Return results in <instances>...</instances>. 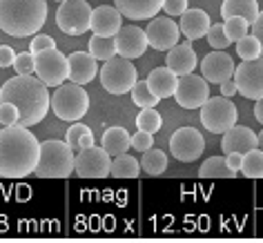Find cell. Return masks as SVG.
Returning a JSON list of instances; mask_svg holds the SVG:
<instances>
[{
    "label": "cell",
    "instance_id": "6da1fadb",
    "mask_svg": "<svg viewBox=\"0 0 263 243\" xmlns=\"http://www.w3.org/2000/svg\"><path fill=\"white\" fill-rule=\"evenodd\" d=\"M41 159V143L29 127L9 125L0 129V176L23 179L29 176Z\"/></svg>",
    "mask_w": 263,
    "mask_h": 243
},
{
    "label": "cell",
    "instance_id": "7a4b0ae2",
    "mask_svg": "<svg viewBox=\"0 0 263 243\" xmlns=\"http://www.w3.org/2000/svg\"><path fill=\"white\" fill-rule=\"evenodd\" d=\"M0 101L16 105L18 111H21L18 125H23V127L38 125L47 116L49 105H51L47 85L34 74H29V76L16 74L14 78L5 81V85L0 87Z\"/></svg>",
    "mask_w": 263,
    "mask_h": 243
},
{
    "label": "cell",
    "instance_id": "3957f363",
    "mask_svg": "<svg viewBox=\"0 0 263 243\" xmlns=\"http://www.w3.org/2000/svg\"><path fill=\"white\" fill-rule=\"evenodd\" d=\"M47 21V0H0V29L14 38L38 34Z\"/></svg>",
    "mask_w": 263,
    "mask_h": 243
},
{
    "label": "cell",
    "instance_id": "277c9868",
    "mask_svg": "<svg viewBox=\"0 0 263 243\" xmlns=\"http://www.w3.org/2000/svg\"><path fill=\"white\" fill-rule=\"evenodd\" d=\"M74 149L67 145V141H43L41 143V159L34 170L38 179H67L74 172Z\"/></svg>",
    "mask_w": 263,
    "mask_h": 243
},
{
    "label": "cell",
    "instance_id": "5b68a950",
    "mask_svg": "<svg viewBox=\"0 0 263 243\" xmlns=\"http://www.w3.org/2000/svg\"><path fill=\"white\" fill-rule=\"evenodd\" d=\"M51 109L61 121L76 123L87 114L89 109V96L83 89V85L69 83V85H58L56 94L51 96Z\"/></svg>",
    "mask_w": 263,
    "mask_h": 243
},
{
    "label": "cell",
    "instance_id": "8992f818",
    "mask_svg": "<svg viewBox=\"0 0 263 243\" xmlns=\"http://www.w3.org/2000/svg\"><path fill=\"white\" fill-rule=\"evenodd\" d=\"M98 78H101V85L105 91L121 96V94L132 91V87L139 81V74H136L134 63H129V58L114 56L103 63V69L98 71Z\"/></svg>",
    "mask_w": 263,
    "mask_h": 243
},
{
    "label": "cell",
    "instance_id": "52a82bcc",
    "mask_svg": "<svg viewBox=\"0 0 263 243\" xmlns=\"http://www.w3.org/2000/svg\"><path fill=\"white\" fill-rule=\"evenodd\" d=\"M236 118H239L236 105L223 94L210 96L201 105V123L212 134H226L230 127L236 125Z\"/></svg>",
    "mask_w": 263,
    "mask_h": 243
},
{
    "label": "cell",
    "instance_id": "ba28073f",
    "mask_svg": "<svg viewBox=\"0 0 263 243\" xmlns=\"http://www.w3.org/2000/svg\"><path fill=\"white\" fill-rule=\"evenodd\" d=\"M91 9L87 0H63L56 11L58 29L67 36H81L91 29Z\"/></svg>",
    "mask_w": 263,
    "mask_h": 243
},
{
    "label": "cell",
    "instance_id": "9c48e42d",
    "mask_svg": "<svg viewBox=\"0 0 263 243\" xmlns=\"http://www.w3.org/2000/svg\"><path fill=\"white\" fill-rule=\"evenodd\" d=\"M36 76L47 87H58L69 78V58L56 47L41 51L36 54Z\"/></svg>",
    "mask_w": 263,
    "mask_h": 243
},
{
    "label": "cell",
    "instance_id": "30bf717a",
    "mask_svg": "<svg viewBox=\"0 0 263 243\" xmlns=\"http://www.w3.org/2000/svg\"><path fill=\"white\" fill-rule=\"evenodd\" d=\"M109 170H111V156L105 152L103 145L101 147L91 145L76 154L74 172L81 179H105V176H109Z\"/></svg>",
    "mask_w": 263,
    "mask_h": 243
},
{
    "label": "cell",
    "instance_id": "8fae6325",
    "mask_svg": "<svg viewBox=\"0 0 263 243\" xmlns=\"http://www.w3.org/2000/svg\"><path fill=\"white\" fill-rule=\"evenodd\" d=\"M205 149V139L199 129L194 127H181L176 129L170 139V152L176 161L181 163H192L203 154Z\"/></svg>",
    "mask_w": 263,
    "mask_h": 243
},
{
    "label": "cell",
    "instance_id": "7c38bea8",
    "mask_svg": "<svg viewBox=\"0 0 263 243\" xmlns=\"http://www.w3.org/2000/svg\"><path fill=\"white\" fill-rule=\"evenodd\" d=\"M232 78L239 87V94L250 98V101L263 98V56L256 61H243L234 69Z\"/></svg>",
    "mask_w": 263,
    "mask_h": 243
},
{
    "label": "cell",
    "instance_id": "4fadbf2b",
    "mask_svg": "<svg viewBox=\"0 0 263 243\" xmlns=\"http://www.w3.org/2000/svg\"><path fill=\"white\" fill-rule=\"evenodd\" d=\"M174 98L183 109H201V105L210 98V83L194 74L179 76Z\"/></svg>",
    "mask_w": 263,
    "mask_h": 243
},
{
    "label": "cell",
    "instance_id": "5bb4252c",
    "mask_svg": "<svg viewBox=\"0 0 263 243\" xmlns=\"http://www.w3.org/2000/svg\"><path fill=\"white\" fill-rule=\"evenodd\" d=\"M149 47L156 51H170L174 45H179L181 27L172 18H149V25L145 29Z\"/></svg>",
    "mask_w": 263,
    "mask_h": 243
},
{
    "label": "cell",
    "instance_id": "9a60e30c",
    "mask_svg": "<svg viewBox=\"0 0 263 243\" xmlns=\"http://www.w3.org/2000/svg\"><path fill=\"white\" fill-rule=\"evenodd\" d=\"M114 41H116L118 56H125L129 61L132 58H141L149 47L145 29L136 27V25H123L121 31L114 36Z\"/></svg>",
    "mask_w": 263,
    "mask_h": 243
},
{
    "label": "cell",
    "instance_id": "2e32d148",
    "mask_svg": "<svg viewBox=\"0 0 263 243\" xmlns=\"http://www.w3.org/2000/svg\"><path fill=\"white\" fill-rule=\"evenodd\" d=\"M234 69H236L234 61L223 49H216L212 54H208L201 63L203 78H205L208 83H216V85L230 81V78L234 76Z\"/></svg>",
    "mask_w": 263,
    "mask_h": 243
},
{
    "label": "cell",
    "instance_id": "e0dca14e",
    "mask_svg": "<svg viewBox=\"0 0 263 243\" xmlns=\"http://www.w3.org/2000/svg\"><path fill=\"white\" fill-rule=\"evenodd\" d=\"M254 147H259V134H254L252 129L246 127V125H234L223 134L221 149L226 154H232V152L246 154Z\"/></svg>",
    "mask_w": 263,
    "mask_h": 243
},
{
    "label": "cell",
    "instance_id": "ac0fdd59",
    "mask_svg": "<svg viewBox=\"0 0 263 243\" xmlns=\"http://www.w3.org/2000/svg\"><path fill=\"white\" fill-rule=\"evenodd\" d=\"M123 27V14L116 7L101 5L91 11V31L96 36H107L114 38Z\"/></svg>",
    "mask_w": 263,
    "mask_h": 243
},
{
    "label": "cell",
    "instance_id": "d6986e66",
    "mask_svg": "<svg viewBox=\"0 0 263 243\" xmlns=\"http://www.w3.org/2000/svg\"><path fill=\"white\" fill-rule=\"evenodd\" d=\"M69 78L67 81L78 83V85H87L96 78L98 74V61L89 51H74L69 54Z\"/></svg>",
    "mask_w": 263,
    "mask_h": 243
},
{
    "label": "cell",
    "instance_id": "ffe728a7",
    "mask_svg": "<svg viewBox=\"0 0 263 243\" xmlns=\"http://www.w3.org/2000/svg\"><path fill=\"white\" fill-rule=\"evenodd\" d=\"M116 9L129 21H149L163 9V0H114Z\"/></svg>",
    "mask_w": 263,
    "mask_h": 243
},
{
    "label": "cell",
    "instance_id": "44dd1931",
    "mask_svg": "<svg viewBox=\"0 0 263 243\" xmlns=\"http://www.w3.org/2000/svg\"><path fill=\"white\" fill-rule=\"evenodd\" d=\"M165 65L176 76H187L194 71L199 61H196V51L192 49V45L185 43V45H174V47L167 51Z\"/></svg>",
    "mask_w": 263,
    "mask_h": 243
},
{
    "label": "cell",
    "instance_id": "7402d4cb",
    "mask_svg": "<svg viewBox=\"0 0 263 243\" xmlns=\"http://www.w3.org/2000/svg\"><path fill=\"white\" fill-rule=\"evenodd\" d=\"M179 27H181V34H185L190 41H199V38L208 36L212 23H210V16L203 9H187L181 16Z\"/></svg>",
    "mask_w": 263,
    "mask_h": 243
},
{
    "label": "cell",
    "instance_id": "603a6c76",
    "mask_svg": "<svg viewBox=\"0 0 263 243\" xmlns=\"http://www.w3.org/2000/svg\"><path fill=\"white\" fill-rule=\"evenodd\" d=\"M145 81H147V87L152 89V94H154V96L167 98V96H174L176 85H179V76H176L174 71L165 65V67H156V69H152Z\"/></svg>",
    "mask_w": 263,
    "mask_h": 243
},
{
    "label": "cell",
    "instance_id": "cb8c5ba5",
    "mask_svg": "<svg viewBox=\"0 0 263 243\" xmlns=\"http://www.w3.org/2000/svg\"><path fill=\"white\" fill-rule=\"evenodd\" d=\"M101 145L109 156H118L132 147V136L127 129H123V127H109L103 132Z\"/></svg>",
    "mask_w": 263,
    "mask_h": 243
},
{
    "label": "cell",
    "instance_id": "d4e9b609",
    "mask_svg": "<svg viewBox=\"0 0 263 243\" xmlns=\"http://www.w3.org/2000/svg\"><path fill=\"white\" fill-rule=\"evenodd\" d=\"M259 11L261 9H259V5H256V0H223V5H221L223 21L232 18V16H241L252 25L256 21V16H259Z\"/></svg>",
    "mask_w": 263,
    "mask_h": 243
},
{
    "label": "cell",
    "instance_id": "484cf974",
    "mask_svg": "<svg viewBox=\"0 0 263 243\" xmlns=\"http://www.w3.org/2000/svg\"><path fill=\"white\" fill-rule=\"evenodd\" d=\"M141 165H139V161L134 159L132 154L127 152H123V154H118L111 159V170H109V176H116V179H136L141 172Z\"/></svg>",
    "mask_w": 263,
    "mask_h": 243
},
{
    "label": "cell",
    "instance_id": "4316f807",
    "mask_svg": "<svg viewBox=\"0 0 263 243\" xmlns=\"http://www.w3.org/2000/svg\"><path fill=\"white\" fill-rule=\"evenodd\" d=\"M236 174L239 172L230 167L223 156H212L199 170V176H203V179H234Z\"/></svg>",
    "mask_w": 263,
    "mask_h": 243
},
{
    "label": "cell",
    "instance_id": "83f0119b",
    "mask_svg": "<svg viewBox=\"0 0 263 243\" xmlns=\"http://www.w3.org/2000/svg\"><path fill=\"white\" fill-rule=\"evenodd\" d=\"M67 145L74 149V152H81V149H87L94 145V134H91V129L87 125H83V123H74V125L69 127L67 132Z\"/></svg>",
    "mask_w": 263,
    "mask_h": 243
},
{
    "label": "cell",
    "instance_id": "f1b7e54d",
    "mask_svg": "<svg viewBox=\"0 0 263 243\" xmlns=\"http://www.w3.org/2000/svg\"><path fill=\"white\" fill-rule=\"evenodd\" d=\"M239 172L246 179H263V149L254 147L243 154V165Z\"/></svg>",
    "mask_w": 263,
    "mask_h": 243
},
{
    "label": "cell",
    "instance_id": "f546056e",
    "mask_svg": "<svg viewBox=\"0 0 263 243\" xmlns=\"http://www.w3.org/2000/svg\"><path fill=\"white\" fill-rule=\"evenodd\" d=\"M89 54L96 58V61H109V58L118 56V49H116V41L114 38H107V36H96L89 41Z\"/></svg>",
    "mask_w": 263,
    "mask_h": 243
},
{
    "label": "cell",
    "instance_id": "4dcf8cb0",
    "mask_svg": "<svg viewBox=\"0 0 263 243\" xmlns=\"http://www.w3.org/2000/svg\"><path fill=\"white\" fill-rule=\"evenodd\" d=\"M141 167L145 170L149 176H161L163 172L167 170V154L163 149H154L149 147L145 154H143V161H141Z\"/></svg>",
    "mask_w": 263,
    "mask_h": 243
},
{
    "label": "cell",
    "instance_id": "1f68e13d",
    "mask_svg": "<svg viewBox=\"0 0 263 243\" xmlns=\"http://www.w3.org/2000/svg\"><path fill=\"white\" fill-rule=\"evenodd\" d=\"M136 127L143 129V132L156 134L163 127V118L154 107H143L139 111V116H136Z\"/></svg>",
    "mask_w": 263,
    "mask_h": 243
},
{
    "label": "cell",
    "instance_id": "d6a6232c",
    "mask_svg": "<svg viewBox=\"0 0 263 243\" xmlns=\"http://www.w3.org/2000/svg\"><path fill=\"white\" fill-rule=\"evenodd\" d=\"M236 54H239L243 61H256V58H261L263 51H261L259 38L254 34H248V36H243L241 41H236Z\"/></svg>",
    "mask_w": 263,
    "mask_h": 243
},
{
    "label": "cell",
    "instance_id": "836d02e7",
    "mask_svg": "<svg viewBox=\"0 0 263 243\" xmlns=\"http://www.w3.org/2000/svg\"><path fill=\"white\" fill-rule=\"evenodd\" d=\"M132 101H134L139 107H156V103L161 101L159 96H154L152 94V89L147 87V81H136V85L132 87Z\"/></svg>",
    "mask_w": 263,
    "mask_h": 243
},
{
    "label": "cell",
    "instance_id": "e575fe53",
    "mask_svg": "<svg viewBox=\"0 0 263 243\" xmlns=\"http://www.w3.org/2000/svg\"><path fill=\"white\" fill-rule=\"evenodd\" d=\"M252 27L246 18H241V16H232V18H226V23H223V29H226V34L228 38L232 43L236 41H241L243 36H248V29Z\"/></svg>",
    "mask_w": 263,
    "mask_h": 243
},
{
    "label": "cell",
    "instance_id": "d590c367",
    "mask_svg": "<svg viewBox=\"0 0 263 243\" xmlns=\"http://www.w3.org/2000/svg\"><path fill=\"white\" fill-rule=\"evenodd\" d=\"M205 38H208V45L214 49H226V47H230V43H232L228 38L226 29H223V23H212V27H210Z\"/></svg>",
    "mask_w": 263,
    "mask_h": 243
},
{
    "label": "cell",
    "instance_id": "8d00e7d4",
    "mask_svg": "<svg viewBox=\"0 0 263 243\" xmlns=\"http://www.w3.org/2000/svg\"><path fill=\"white\" fill-rule=\"evenodd\" d=\"M14 69H16V74H21V76L36 74V54H31V51L18 54L16 63H14Z\"/></svg>",
    "mask_w": 263,
    "mask_h": 243
},
{
    "label": "cell",
    "instance_id": "74e56055",
    "mask_svg": "<svg viewBox=\"0 0 263 243\" xmlns=\"http://www.w3.org/2000/svg\"><path fill=\"white\" fill-rule=\"evenodd\" d=\"M18 118H21V111L14 103L0 101V125L9 127V125H18Z\"/></svg>",
    "mask_w": 263,
    "mask_h": 243
},
{
    "label": "cell",
    "instance_id": "f35d334b",
    "mask_svg": "<svg viewBox=\"0 0 263 243\" xmlns=\"http://www.w3.org/2000/svg\"><path fill=\"white\" fill-rule=\"evenodd\" d=\"M132 147H134L136 152H147L149 147H154V134L139 129L136 134H132Z\"/></svg>",
    "mask_w": 263,
    "mask_h": 243
},
{
    "label": "cell",
    "instance_id": "ab89813d",
    "mask_svg": "<svg viewBox=\"0 0 263 243\" xmlns=\"http://www.w3.org/2000/svg\"><path fill=\"white\" fill-rule=\"evenodd\" d=\"M51 47H56V41H54V38L47 36V34H38V36H34V41H31L29 51H31V54H41V51L51 49Z\"/></svg>",
    "mask_w": 263,
    "mask_h": 243
},
{
    "label": "cell",
    "instance_id": "60d3db41",
    "mask_svg": "<svg viewBox=\"0 0 263 243\" xmlns=\"http://www.w3.org/2000/svg\"><path fill=\"white\" fill-rule=\"evenodd\" d=\"M163 11L167 16H183L187 11V0H163Z\"/></svg>",
    "mask_w": 263,
    "mask_h": 243
},
{
    "label": "cell",
    "instance_id": "b9f144b4",
    "mask_svg": "<svg viewBox=\"0 0 263 243\" xmlns=\"http://www.w3.org/2000/svg\"><path fill=\"white\" fill-rule=\"evenodd\" d=\"M16 56L18 54H14L9 45H0V67H11L16 63Z\"/></svg>",
    "mask_w": 263,
    "mask_h": 243
},
{
    "label": "cell",
    "instance_id": "7bdbcfd3",
    "mask_svg": "<svg viewBox=\"0 0 263 243\" xmlns=\"http://www.w3.org/2000/svg\"><path fill=\"white\" fill-rule=\"evenodd\" d=\"M252 34L259 38L261 43V51H263V11H259V16H256V21L252 23Z\"/></svg>",
    "mask_w": 263,
    "mask_h": 243
},
{
    "label": "cell",
    "instance_id": "ee69618b",
    "mask_svg": "<svg viewBox=\"0 0 263 243\" xmlns=\"http://www.w3.org/2000/svg\"><path fill=\"white\" fill-rule=\"evenodd\" d=\"M221 94H223V96H228V98H232L234 94H239V87H236L234 78H230V81L221 83Z\"/></svg>",
    "mask_w": 263,
    "mask_h": 243
},
{
    "label": "cell",
    "instance_id": "f6af8a7d",
    "mask_svg": "<svg viewBox=\"0 0 263 243\" xmlns=\"http://www.w3.org/2000/svg\"><path fill=\"white\" fill-rule=\"evenodd\" d=\"M226 161H228V165H230V167L239 172V170H241V165H243V154H239V152L226 154Z\"/></svg>",
    "mask_w": 263,
    "mask_h": 243
},
{
    "label": "cell",
    "instance_id": "bcb514c9",
    "mask_svg": "<svg viewBox=\"0 0 263 243\" xmlns=\"http://www.w3.org/2000/svg\"><path fill=\"white\" fill-rule=\"evenodd\" d=\"M254 118L263 125V98H259L256 105H254Z\"/></svg>",
    "mask_w": 263,
    "mask_h": 243
},
{
    "label": "cell",
    "instance_id": "7dc6e473",
    "mask_svg": "<svg viewBox=\"0 0 263 243\" xmlns=\"http://www.w3.org/2000/svg\"><path fill=\"white\" fill-rule=\"evenodd\" d=\"M259 147H261V149H263V132H261V134H259Z\"/></svg>",
    "mask_w": 263,
    "mask_h": 243
},
{
    "label": "cell",
    "instance_id": "c3c4849f",
    "mask_svg": "<svg viewBox=\"0 0 263 243\" xmlns=\"http://www.w3.org/2000/svg\"><path fill=\"white\" fill-rule=\"evenodd\" d=\"M56 3H63V0H56Z\"/></svg>",
    "mask_w": 263,
    "mask_h": 243
}]
</instances>
